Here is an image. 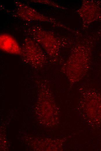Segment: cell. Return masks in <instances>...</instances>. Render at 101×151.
<instances>
[{
  "label": "cell",
  "instance_id": "obj_5",
  "mask_svg": "<svg viewBox=\"0 0 101 151\" xmlns=\"http://www.w3.org/2000/svg\"><path fill=\"white\" fill-rule=\"evenodd\" d=\"M0 48L6 52L14 55H21V48L12 36L6 33L0 36Z\"/></svg>",
  "mask_w": 101,
  "mask_h": 151
},
{
  "label": "cell",
  "instance_id": "obj_3",
  "mask_svg": "<svg viewBox=\"0 0 101 151\" xmlns=\"http://www.w3.org/2000/svg\"><path fill=\"white\" fill-rule=\"evenodd\" d=\"M31 38L41 45L50 55H56L59 50L58 43L54 39L48 38L47 32L39 26H33L31 29Z\"/></svg>",
  "mask_w": 101,
  "mask_h": 151
},
{
  "label": "cell",
  "instance_id": "obj_4",
  "mask_svg": "<svg viewBox=\"0 0 101 151\" xmlns=\"http://www.w3.org/2000/svg\"><path fill=\"white\" fill-rule=\"evenodd\" d=\"M16 4L17 6L16 13L22 19L27 21H43L52 22L54 20L50 19L30 6L20 2Z\"/></svg>",
  "mask_w": 101,
  "mask_h": 151
},
{
  "label": "cell",
  "instance_id": "obj_2",
  "mask_svg": "<svg viewBox=\"0 0 101 151\" xmlns=\"http://www.w3.org/2000/svg\"><path fill=\"white\" fill-rule=\"evenodd\" d=\"M21 48V55L25 62L36 68L44 64L45 57L39 44L31 38L27 37Z\"/></svg>",
  "mask_w": 101,
  "mask_h": 151
},
{
  "label": "cell",
  "instance_id": "obj_1",
  "mask_svg": "<svg viewBox=\"0 0 101 151\" xmlns=\"http://www.w3.org/2000/svg\"><path fill=\"white\" fill-rule=\"evenodd\" d=\"M89 51L83 47H77L73 52L62 68L63 71L71 83L81 80L89 66Z\"/></svg>",
  "mask_w": 101,
  "mask_h": 151
}]
</instances>
